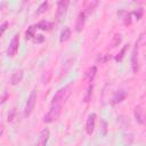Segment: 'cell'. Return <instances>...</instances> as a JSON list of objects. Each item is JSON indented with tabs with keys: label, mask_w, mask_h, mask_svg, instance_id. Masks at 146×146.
<instances>
[{
	"label": "cell",
	"mask_w": 146,
	"mask_h": 146,
	"mask_svg": "<svg viewBox=\"0 0 146 146\" xmlns=\"http://www.w3.org/2000/svg\"><path fill=\"white\" fill-rule=\"evenodd\" d=\"M71 89H72V86L71 84H67L65 86L64 88L59 89L55 96L52 97V102H51V106H57V107H60L63 106V104L66 102V99L68 98L70 94H71Z\"/></svg>",
	"instance_id": "1"
},
{
	"label": "cell",
	"mask_w": 146,
	"mask_h": 146,
	"mask_svg": "<svg viewBox=\"0 0 146 146\" xmlns=\"http://www.w3.org/2000/svg\"><path fill=\"white\" fill-rule=\"evenodd\" d=\"M36 91L35 90H32L29 98H27V102H26V105H25V110H24V115L25 116H29L33 110H34V106H35V103H36Z\"/></svg>",
	"instance_id": "2"
},
{
	"label": "cell",
	"mask_w": 146,
	"mask_h": 146,
	"mask_svg": "<svg viewBox=\"0 0 146 146\" xmlns=\"http://www.w3.org/2000/svg\"><path fill=\"white\" fill-rule=\"evenodd\" d=\"M68 3H70L68 0H60V1H58V3H57V14H56L57 22H60L65 17Z\"/></svg>",
	"instance_id": "3"
},
{
	"label": "cell",
	"mask_w": 146,
	"mask_h": 146,
	"mask_svg": "<svg viewBox=\"0 0 146 146\" xmlns=\"http://www.w3.org/2000/svg\"><path fill=\"white\" fill-rule=\"evenodd\" d=\"M59 113H60V107L51 106L50 110H49V112L44 115L43 122H46V123H51V122L56 121V120L59 117Z\"/></svg>",
	"instance_id": "4"
},
{
	"label": "cell",
	"mask_w": 146,
	"mask_h": 146,
	"mask_svg": "<svg viewBox=\"0 0 146 146\" xmlns=\"http://www.w3.org/2000/svg\"><path fill=\"white\" fill-rule=\"evenodd\" d=\"M18 46H19V34H15L14 38L11 39L8 49H7V55L9 57H15V55L18 51Z\"/></svg>",
	"instance_id": "5"
},
{
	"label": "cell",
	"mask_w": 146,
	"mask_h": 146,
	"mask_svg": "<svg viewBox=\"0 0 146 146\" xmlns=\"http://www.w3.org/2000/svg\"><path fill=\"white\" fill-rule=\"evenodd\" d=\"M49 136H50L49 129H48V128H43V129L40 131V133H39L38 141H36V146H46L47 143H48Z\"/></svg>",
	"instance_id": "6"
},
{
	"label": "cell",
	"mask_w": 146,
	"mask_h": 146,
	"mask_svg": "<svg viewBox=\"0 0 146 146\" xmlns=\"http://www.w3.org/2000/svg\"><path fill=\"white\" fill-rule=\"evenodd\" d=\"M96 114L91 113L89 114L88 119H87V123H86V131L88 135H92L94 130H95V124H96Z\"/></svg>",
	"instance_id": "7"
},
{
	"label": "cell",
	"mask_w": 146,
	"mask_h": 146,
	"mask_svg": "<svg viewBox=\"0 0 146 146\" xmlns=\"http://www.w3.org/2000/svg\"><path fill=\"white\" fill-rule=\"evenodd\" d=\"M84 22H86V14L83 13V10H81L78 14L76 17V22H75V31L76 32H81L83 26H84Z\"/></svg>",
	"instance_id": "8"
},
{
	"label": "cell",
	"mask_w": 146,
	"mask_h": 146,
	"mask_svg": "<svg viewBox=\"0 0 146 146\" xmlns=\"http://www.w3.org/2000/svg\"><path fill=\"white\" fill-rule=\"evenodd\" d=\"M83 6H84V10H83V13H84V14H86V16H87V15L91 14V13L94 11V9L98 6V1H97V0H89V1H84Z\"/></svg>",
	"instance_id": "9"
},
{
	"label": "cell",
	"mask_w": 146,
	"mask_h": 146,
	"mask_svg": "<svg viewBox=\"0 0 146 146\" xmlns=\"http://www.w3.org/2000/svg\"><path fill=\"white\" fill-rule=\"evenodd\" d=\"M127 97V92L124 91V90H122V89H120V90H117V91H115V94L113 95V98H112V104H119V103H121L122 100H124V98Z\"/></svg>",
	"instance_id": "10"
},
{
	"label": "cell",
	"mask_w": 146,
	"mask_h": 146,
	"mask_svg": "<svg viewBox=\"0 0 146 146\" xmlns=\"http://www.w3.org/2000/svg\"><path fill=\"white\" fill-rule=\"evenodd\" d=\"M131 66H132V71L133 73H137L139 70V63H138V50L137 48L133 49L132 54H131Z\"/></svg>",
	"instance_id": "11"
},
{
	"label": "cell",
	"mask_w": 146,
	"mask_h": 146,
	"mask_svg": "<svg viewBox=\"0 0 146 146\" xmlns=\"http://www.w3.org/2000/svg\"><path fill=\"white\" fill-rule=\"evenodd\" d=\"M23 79V71L22 70H18L16 72H14L10 76V84L11 86H16Z\"/></svg>",
	"instance_id": "12"
},
{
	"label": "cell",
	"mask_w": 146,
	"mask_h": 146,
	"mask_svg": "<svg viewBox=\"0 0 146 146\" xmlns=\"http://www.w3.org/2000/svg\"><path fill=\"white\" fill-rule=\"evenodd\" d=\"M35 27L39 29V30H41V31H50V30L52 29V24H51L50 22L43 19V21H40V22L35 25Z\"/></svg>",
	"instance_id": "13"
},
{
	"label": "cell",
	"mask_w": 146,
	"mask_h": 146,
	"mask_svg": "<svg viewBox=\"0 0 146 146\" xmlns=\"http://www.w3.org/2000/svg\"><path fill=\"white\" fill-rule=\"evenodd\" d=\"M96 73H97V67L96 66H91L87 72H86V80L88 82H92L95 76H96Z\"/></svg>",
	"instance_id": "14"
},
{
	"label": "cell",
	"mask_w": 146,
	"mask_h": 146,
	"mask_svg": "<svg viewBox=\"0 0 146 146\" xmlns=\"http://www.w3.org/2000/svg\"><path fill=\"white\" fill-rule=\"evenodd\" d=\"M133 113H135V119H136V121H137L138 123L143 124V123H144V119H143V110H141V106H139V105L136 106Z\"/></svg>",
	"instance_id": "15"
},
{
	"label": "cell",
	"mask_w": 146,
	"mask_h": 146,
	"mask_svg": "<svg viewBox=\"0 0 146 146\" xmlns=\"http://www.w3.org/2000/svg\"><path fill=\"white\" fill-rule=\"evenodd\" d=\"M92 90H94V84L90 83V84L88 86L87 90H86L84 96H83V102H84V103H89V102H90L91 96H92Z\"/></svg>",
	"instance_id": "16"
},
{
	"label": "cell",
	"mask_w": 146,
	"mask_h": 146,
	"mask_svg": "<svg viewBox=\"0 0 146 146\" xmlns=\"http://www.w3.org/2000/svg\"><path fill=\"white\" fill-rule=\"evenodd\" d=\"M70 36H71V30H70V27H65V29L62 31V33H60L59 41H60V42L67 41V40L70 39Z\"/></svg>",
	"instance_id": "17"
},
{
	"label": "cell",
	"mask_w": 146,
	"mask_h": 146,
	"mask_svg": "<svg viewBox=\"0 0 146 146\" xmlns=\"http://www.w3.org/2000/svg\"><path fill=\"white\" fill-rule=\"evenodd\" d=\"M35 25H31L30 27H27V30H26V33H25V38H26V40H30V39H33L34 38V35H35Z\"/></svg>",
	"instance_id": "18"
},
{
	"label": "cell",
	"mask_w": 146,
	"mask_h": 146,
	"mask_svg": "<svg viewBox=\"0 0 146 146\" xmlns=\"http://www.w3.org/2000/svg\"><path fill=\"white\" fill-rule=\"evenodd\" d=\"M128 47H129V44H125V46H123V48L121 49V51L114 57V59L116 60V62H121L122 59H123V57H124V54H125V51H127V49H128Z\"/></svg>",
	"instance_id": "19"
},
{
	"label": "cell",
	"mask_w": 146,
	"mask_h": 146,
	"mask_svg": "<svg viewBox=\"0 0 146 146\" xmlns=\"http://www.w3.org/2000/svg\"><path fill=\"white\" fill-rule=\"evenodd\" d=\"M121 41H122L121 34H115V35L113 36V40H112V47H113V48L117 47V46L121 43Z\"/></svg>",
	"instance_id": "20"
},
{
	"label": "cell",
	"mask_w": 146,
	"mask_h": 146,
	"mask_svg": "<svg viewBox=\"0 0 146 146\" xmlns=\"http://www.w3.org/2000/svg\"><path fill=\"white\" fill-rule=\"evenodd\" d=\"M48 1H43L39 7H38V10H36V15H40V14H42V13H44L46 10H47V8H48Z\"/></svg>",
	"instance_id": "21"
},
{
	"label": "cell",
	"mask_w": 146,
	"mask_h": 146,
	"mask_svg": "<svg viewBox=\"0 0 146 146\" xmlns=\"http://www.w3.org/2000/svg\"><path fill=\"white\" fill-rule=\"evenodd\" d=\"M111 59V56L110 55H99L97 57V62L98 63H106Z\"/></svg>",
	"instance_id": "22"
},
{
	"label": "cell",
	"mask_w": 146,
	"mask_h": 146,
	"mask_svg": "<svg viewBox=\"0 0 146 146\" xmlns=\"http://www.w3.org/2000/svg\"><path fill=\"white\" fill-rule=\"evenodd\" d=\"M33 41H34L35 43H42V42L44 41V36H43L42 34H36V35H34Z\"/></svg>",
	"instance_id": "23"
},
{
	"label": "cell",
	"mask_w": 146,
	"mask_h": 146,
	"mask_svg": "<svg viewBox=\"0 0 146 146\" xmlns=\"http://www.w3.org/2000/svg\"><path fill=\"white\" fill-rule=\"evenodd\" d=\"M131 14H133V15L136 16V18H137V19H140V18H141V16H143V9H141V8H139V9H137V10L132 11Z\"/></svg>",
	"instance_id": "24"
},
{
	"label": "cell",
	"mask_w": 146,
	"mask_h": 146,
	"mask_svg": "<svg viewBox=\"0 0 146 146\" xmlns=\"http://www.w3.org/2000/svg\"><path fill=\"white\" fill-rule=\"evenodd\" d=\"M7 26H8V22H3V23H2V25L0 26V36H1V35H2V33L7 30Z\"/></svg>",
	"instance_id": "25"
},
{
	"label": "cell",
	"mask_w": 146,
	"mask_h": 146,
	"mask_svg": "<svg viewBox=\"0 0 146 146\" xmlns=\"http://www.w3.org/2000/svg\"><path fill=\"white\" fill-rule=\"evenodd\" d=\"M14 114H15V111H13V112H11V113L8 115V121H9V122L14 120V119H13V117H14Z\"/></svg>",
	"instance_id": "26"
},
{
	"label": "cell",
	"mask_w": 146,
	"mask_h": 146,
	"mask_svg": "<svg viewBox=\"0 0 146 146\" xmlns=\"http://www.w3.org/2000/svg\"><path fill=\"white\" fill-rule=\"evenodd\" d=\"M102 123H103V130H104L103 135H106V122L105 121H102Z\"/></svg>",
	"instance_id": "27"
},
{
	"label": "cell",
	"mask_w": 146,
	"mask_h": 146,
	"mask_svg": "<svg viewBox=\"0 0 146 146\" xmlns=\"http://www.w3.org/2000/svg\"><path fill=\"white\" fill-rule=\"evenodd\" d=\"M3 130H5V125L0 123V136H1L2 133H3Z\"/></svg>",
	"instance_id": "28"
}]
</instances>
